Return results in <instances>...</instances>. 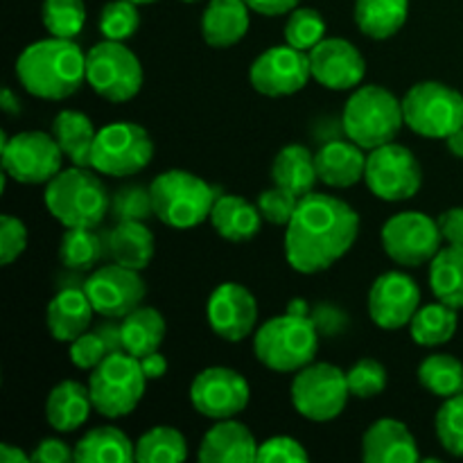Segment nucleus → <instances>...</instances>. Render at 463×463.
Segmentation results:
<instances>
[{"label":"nucleus","instance_id":"obj_39","mask_svg":"<svg viewBox=\"0 0 463 463\" xmlns=\"http://www.w3.org/2000/svg\"><path fill=\"white\" fill-rule=\"evenodd\" d=\"M41 16L50 36L75 39L86 23L84 0H43Z\"/></svg>","mask_w":463,"mask_h":463},{"label":"nucleus","instance_id":"obj_38","mask_svg":"<svg viewBox=\"0 0 463 463\" xmlns=\"http://www.w3.org/2000/svg\"><path fill=\"white\" fill-rule=\"evenodd\" d=\"M109 253L107 242L93 229H68L61 238L59 258L68 269L86 271Z\"/></svg>","mask_w":463,"mask_h":463},{"label":"nucleus","instance_id":"obj_16","mask_svg":"<svg viewBox=\"0 0 463 463\" xmlns=\"http://www.w3.org/2000/svg\"><path fill=\"white\" fill-rule=\"evenodd\" d=\"M84 292L95 307V315L104 319H122L143 303L147 285L140 279V271L113 265L98 267L84 280Z\"/></svg>","mask_w":463,"mask_h":463},{"label":"nucleus","instance_id":"obj_45","mask_svg":"<svg viewBox=\"0 0 463 463\" xmlns=\"http://www.w3.org/2000/svg\"><path fill=\"white\" fill-rule=\"evenodd\" d=\"M298 199L301 197H297V194L289 193V190L274 185V188L260 193V197H258V208H260L262 217H265L267 222H271V224L276 226H288L294 211H297Z\"/></svg>","mask_w":463,"mask_h":463},{"label":"nucleus","instance_id":"obj_20","mask_svg":"<svg viewBox=\"0 0 463 463\" xmlns=\"http://www.w3.org/2000/svg\"><path fill=\"white\" fill-rule=\"evenodd\" d=\"M312 77L324 89L351 90L362 84L366 75V61L360 50L346 39H324L310 50Z\"/></svg>","mask_w":463,"mask_h":463},{"label":"nucleus","instance_id":"obj_29","mask_svg":"<svg viewBox=\"0 0 463 463\" xmlns=\"http://www.w3.org/2000/svg\"><path fill=\"white\" fill-rule=\"evenodd\" d=\"M271 179L279 188L289 190L297 197H306L319 181L315 154L303 145H285L271 163Z\"/></svg>","mask_w":463,"mask_h":463},{"label":"nucleus","instance_id":"obj_18","mask_svg":"<svg viewBox=\"0 0 463 463\" xmlns=\"http://www.w3.org/2000/svg\"><path fill=\"white\" fill-rule=\"evenodd\" d=\"M420 307V289L414 279L402 271L378 276L369 292V315L378 328L398 330L410 326Z\"/></svg>","mask_w":463,"mask_h":463},{"label":"nucleus","instance_id":"obj_7","mask_svg":"<svg viewBox=\"0 0 463 463\" xmlns=\"http://www.w3.org/2000/svg\"><path fill=\"white\" fill-rule=\"evenodd\" d=\"M145 378L138 357L125 351L107 355V360L90 371L89 389L93 407L107 419H122L138 407L145 396Z\"/></svg>","mask_w":463,"mask_h":463},{"label":"nucleus","instance_id":"obj_19","mask_svg":"<svg viewBox=\"0 0 463 463\" xmlns=\"http://www.w3.org/2000/svg\"><path fill=\"white\" fill-rule=\"evenodd\" d=\"M211 330L224 342H242L258 324V301L244 285L222 283L206 306Z\"/></svg>","mask_w":463,"mask_h":463},{"label":"nucleus","instance_id":"obj_41","mask_svg":"<svg viewBox=\"0 0 463 463\" xmlns=\"http://www.w3.org/2000/svg\"><path fill=\"white\" fill-rule=\"evenodd\" d=\"M140 27L138 5L129 0H111L99 12V32L104 39L127 41Z\"/></svg>","mask_w":463,"mask_h":463},{"label":"nucleus","instance_id":"obj_1","mask_svg":"<svg viewBox=\"0 0 463 463\" xmlns=\"http://www.w3.org/2000/svg\"><path fill=\"white\" fill-rule=\"evenodd\" d=\"M360 233V215L344 199L315 193L298 199L285 229V258L298 274H319L346 256Z\"/></svg>","mask_w":463,"mask_h":463},{"label":"nucleus","instance_id":"obj_56","mask_svg":"<svg viewBox=\"0 0 463 463\" xmlns=\"http://www.w3.org/2000/svg\"><path fill=\"white\" fill-rule=\"evenodd\" d=\"M0 107L7 113H12V116L21 113V104H18V98L12 93V89L3 90V95H0Z\"/></svg>","mask_w":463,"mask_h":463},{"label":"nucleus","instance_id":"obj_57","mask_svg":"<svg viewBox=\"0 0 463 463\" xmlns=\"http://www.w3.org/2000/svg\"><path fill=\"white\" fill-rule=\"evenodd\" d=\"M289 315H298V317H307V303L303 298H294L292 303L288 306Z\"/></svg>","mask_w":463,"mask_h":463},{"label":"nucleus","instance_id":"obj_25","mask_svg":"<svg viewBox=\"0 0 463 463\" xmlns=\"http://www.w3.org/2000/svg\"><path fill=\"white\" fill-rule=\"evenodd\" d=\"M249 12L244 0H211L202 16L203 41L220 50L240 43L249 30Z\"/></svg>","mask_w":463,"mask_h":463},{"label":"nucleus","instance_id":"obj_51","mask_svg":"<svg viewBox=\"0 0 463 463\" xmlns=\"http://www.w3.org/2000/svg\"><path fill=\"white\" fill-rule=\"evenodd\" d=\"M244 3L260 16H285V14L294 12L301 0H244Z\"/></svg>","mask_w":463,"mask_h":463},{"label":"nucleus","instance_id":"obj_4","mask_svg":"<svg viewBox=\"0 0 463 463\" xmlns=\"http://www.w3.org/2000/svg\"><path fill=\"white\" fill-rule=\"evenodd\" d=\"M154 217L170 229L188 231L211 220L220 190L188 170H167L149 184Z\"/></svg>","mask_w":463,"mask_h":463},{"label":"nucleus","instance_id":"obj_17","mask_svg":"<svg viewBox=\"0 0 463 463\" xmlns=\"http://www.w3.org/2000/svg\"><path fill=\"white\" fill-rule=\"evenodd\" d=\"M310 77V54L289 43L265 50L249 68L251 86L267 98H285V95L298 93Z\"/></svg>","mask_w":463,"mask_h":463},{"label":"nucleus","instance_id":"obj_55","mask_svg":"<svg viewBox=\"0 0 463 463\" xmlns=\"http://www.w3.org/2000/svg\"><path fill=\"white\" fill-rule=\"evenodd\" d=\"M446 145H448V149H450L452 156L463 158V127H459V129L452 131V134L448 136Z\"/></svg>","mask_w":463,"mask_h":463},{"label":"nucleus","instance_id":"obj_3","mask_svg":"<svg viewBox=\"0 0 463 463\" xmlns=\"http://www.w3.org/2000/svg\"><path fill=\"white\" fill-rule=\"evenodd\" d=\"M319 351V330L307 317L285 315L265 321L253 335L258 362L276 373H298L312 364Z\"/></svg>","mask_w":463,"mask_h":463},{"label":"nucleus","instance_id":"obj_11","mask_svg":"<svg viewBox=\"0 0 463 463\" xmlns=\"http://www.w3.org/2000/svg\"><path fill=\"white\" fill-rule=\"evenodd\" d=\"M154 143L147 129L134 122H113L98 131L90 167L99 175L131 176L152 163Z\"/></svg>","mask_w":463,"mask_h":463},{"label":"nucleus","instance_id":"obj_40","mask_svg":"<svg viewBox=\"0 0 463 463\" xmlns=\"http://www.w3.org/2000/svg\"><path fill=\"white\" fill-rule=\"evenodd\" d=\"M326 39V18L312 7H297L285 23V41L294 48L310 52Z\"/></svg>","mask_w":463,"mask_h":463},{"label":"nucleus","instance_id":"obj_35","mask_svg":"<svg viewBox=\"0 0 463 463\" xmlns=\"http://www.w3.org/2000/svg\"><path fill=\"white\" fill-rule=\"evenodd\" d=\"M457 307L448 306V303H432V306L419 307L414 319L410 321V333L419 346H441V344L450 342L457 333Z\"/></svg>","mask_w":463,"mask_h":463},{"label":"nucleus","instance_id":"obj_8","mask_svg":"<svg viewBox=\"0 0 463 463\" xmlns=\"http://www.w3.org/2000/svg\"><path fill=\"white\" fill-rule=\"evenodd\" d=\"M402 116L414 134L446 140L463 127V95L443 81H419L402 98Z\"/></svg>","mask_w":463,"mask_h":463},{"label":"nucleus","instance_id":"obj_53","mask_svg":"<svg viewBox=\"0 0 463 463\" xmlns=\"http://www.w3.org/2000/svg\"><path fill=\"white\" fill-rule=\"evenodd\" d=\"M98 333L102 335V339H104V342H107L109 351H111V353L122 351V333H120V326L111 324V319H109L107 324L99 326Z\"/></svg>","mask_w":463,"mask_h":463},{"label":"nucleus","instance_id":"obj_30","mask_svg":"<svg viewBox=\"0 0 463 463\" xmlns=\"http://www.w3.org/2000/svg\"><path fill=\"white\" fill-rule=\"evenodd\" d=\"M52 136L61 147L63 156L71 158L72 165L90 167L98 131L86 113L72 111V109L57 113L52 120Z\"/></svg>","mask_w":463,"mask_h":463},{"label":"nucleus","instance_id":"obj_42","mask_svg":"<svg viewBox=\"0 0 463 463\" xmlns=\"http://www.w3.org/2000/svg\"><path fill=\"white\" fill-rule=\"evenodd\" d=\"M434 428L443 450L452 457H463V393L446 398L437 411Z\"/></svg>","mask_w":463,"mask_h":463},{"label":"nucleus","instance_id":"obj_46","mask_svg":"<svg viewBox=\"0 0 463 463\" xmlns=\"http://www.w3.org/2000/svg\"><path fill=\"white\" fill-rule=\"evenodd\" d=\"M71 362L77 366V369H84V371H93L95 366L102 364L107 360V355H111L109 351L107 342L102 339V335L95 330V333H84L71 342Z\"/></svg>","mask_w":463,"mask_h":463},{"label":"nucleus","instance_id":"obj_31","mask_svg":"<svg viewBox=\"0 0 463 463\" xmlns=\"http://www.w3.org/2000/svg\"><path fill=\"white\" fill-rule=\"evenodd\" d=\"M122 351L134 357L156 353L165 339V319L156 307L138 306L134 312L122 317Z\"/></svg>","mask_w":463,"mask_h":463},{"label":"nucleus","instance_id":"obj_52","mask_svg":"<svg viewBox=\"0 0 463 463\" xmlns=\"http://www.w3.org/2000/svg\"><path fill=\"white\" fill-rule=\"evenodd\" d=\"M140 369L147 380H158L167 373V360L158 351L149 353V355L140 357Z\"/></svg>","mask_w":463,"mask_h":463},{"label":"nucleus","instance_id":"obj_26","mask_svg":"<svg viewBox=\"0 0 463 463\" xmlns=\"http://www.w3.org/2000/svg\"><path fill=\"white\" fill-rule=\"evenodd\" d=\"M93 407L90 389L77 380H63L45 401V419L57 432H75L89 420Z\"/></svg>","mask_w":463,"mask_h":463},{"label":"nucleus","instance_id":"obj_9","mask_svg":"<svg viewBox=\"0 0 463 463\" xmlns=\"http://www.w3.org/2000/svg\"><path fill=\"white\" fill-rule=\"evenodd\" d=\"M86 81L109 102H129L143 89V66L122 41L104 39L86 54Z\"/></svg>","mask_w":463,"mask_h":463},{"label":"nucleus","instance_id":"obj_47","mask_svg":"<svg viewBox=\"0 0 463 463\" xmlns=\"http://www.w3.org/2000/svg\"><path fill=\"white\" fill-rule=\"evenodd\" d=\"M27 247V229L18 217H0V265H12Z\"/></svg>","mask_w":463,"mask_h":463},{"label":"nucleus","instance_id":"obj_33","mask_svg":"<svg viewBox=\"0 0 463 463\" xmlns=\"http://www.w3.org/2000/svg\"><path fill=\"white\" fill-rule=\"evenodd\" d=\"M410 14V0H355V25L369 39H392L402 30Z\"/></svg>","mask_w":463,"mask_h":463},{"label":"nucleus","instance_id":"obj_43","mask_svg":"<svg viewBox=\"0 0 463 463\" xmlns=\"http://www.w3.org/2000/svg\"><path fill=\"white\" fill-rule=\"evenodd\" d=\"M346 380L351 396L375 398L387 389V369L378 360L364 357L353 364V369L346 373Z\"/></svg>","mask_w":463,"mask_h":463},{"label":"nucleus","instance_id":"obj_50","mask_svg":"<svg viewBox=\"0 0 463 463\" xmlns=\"http://www.w3.org/2000/svg\"><path fill=\"white\" fill-rule=\"evenodd\" d=\"M439 226H441L443 240L450 244H461L463 247V206L448 208L439 217Z\"/></svg>","mask_w":463,"mask_h":463},{"label":"nucleus","instance_id":"obj_23","mask_svg":"<svg viewBox=\"0 0 463 463\" xmlns=\"http://www.w3.org/2000/svg\"><path fill=\"white\" fill-rule=\"evenodd\" d=\"M95 307L90 298L86 297L84 285L81 288H63L59 289L48 303L45 312V324L50 335L57 342H75L80 335L89 333V326L93 321Z\"/></svg>","mask_w":463,"mask_h":463},{"label":"nucleus","instance_id":"obj_48","mask_svg":"<svg viewBox=\"0 0 463 463\" xmlns=\"http://www.w3.org/2000/svg\"><path fill=\"white\" fill-rule=\"evenodd\" d=\"M310 459L306 448L292 437H271L258 448V461L265 463H303Z\"/></svg>","mask_w":463,"mask_h":463},{"label":"nucleus","instance_id":"obj_32","mask_svg":"<svg viewBox=\"0 0 463 463\" xmlns=\"http://www.w3.org/2000/svg\"><path fill=\"white\" fill-rule=\"evenodd\" d=\"M77 463H131L136 461V443L122 430L102 425L86 432L75 446Z\"/></svg>","mask_w":463,"mask_h":463},{"label":"nucleus","instance_id":"obj_27","mask_svg":"<svg viewBox=\"0 0 463 463\" xmlns=\"http://www.w3.org/2000/svg\"><path fill=\"white\" fill-rule=\"evenodd\" d=\"M262 213L238 194H220L211 213V224L229 242H247L260 233Z\"/></svg>","mask_w":463,"mask_h":463},{"label":"nucleus","instance_id":"obj_21","mask_svg":"<svg viewBox=\"0 0 463 463\" xmlns=\"http://www.w3.org/2000/svg\"><path fill=\"white\" fill-rule=\"evenodd\" d=\"M258 448L251 430L235 419L217 420L202 439L197 459L202 463H249L258 461Z\"/></svg>","mask_w":463,"mask_h":463},{"label":"nucleus","instance_id":"obj_6","mask_svg":"<svg viewBox=\"0 0 463 463\" xmlns=\"http://www.w3.org/2000/svg\"><path fill=\"white\" fill-rule=\"evenodd\" d=\"M402 125H405L402 99H398L384 86H360L344 107V134L369 152L380 145L393 143Z\"/></svg>","mask_w":463,"mask_h":463},{"label":"nucleus","instance_id":"obj_12","mask_svg":"<svg viewBox=\"0 0 463 463\" xmlns=\"http://www.w3.org/2000/svg\"><path fill=\"white\" fill-rule=\"evenodd\" d=\"M364 181L371 193L384 202H405L423 185V170L410 147L396 140L371 149L366 156Z\"/></svg>","mask_w":463,"mask_h":463},{"label":"nucleus","instance_id":"obj_5","mask_svg":"<svg viewBox=\"0 0 463 463\" xmlns=\"http://www.w3.org/2000/svg\"><path fill=\"white\" fill-rule=\"evenodd\" d=\"M45 208L66 229H95L107 217L111 199L107 188L86 167H71L48 181Z\"/></svg>","mask_w":463,"mask_h":463},{"label":"nucleus","instance_id":"obj_28","mask_svg":"<svg viewBox=\"0 0 463 463\" xmlns=\"http://www.w3.org/2000/svg\"><path fill=\"white\" fill-rule=\"evenodd\" d=\"M107 247L113 262L129 267V269L143 271L152 262L156 244H154V235L145 226V222L125 220L118 222L111 233L107 235Z\"/></svg>","mask_w":463,"mask_h":463},{"label":"nucleus","instance_id":"obj_54","mask_svg":"<svg viewBox=\"0 0 463 463\" xmlns=\"http://www.w3.org/2000/svg\"><path fill=\"white\" fill-rule=\"evenodd\" d=\"M0 461L3 463H27V461H32V457L25 455L23 450H18V448L9 446V443H3V446H0Z\"/></svg>","mask_w":463,"mask_h":463},{"label":"nucleus","instance_id":"obj_37","mask_svg":"<svg viewBox=\"0 0 463 463\" xmlns=\"http://www.w3.org/2000/svg\"><path fill=\"white\" fill-rule=\"evenodd\" d=\"M188 459V441L170 425H158L136 441L138 463H176Z\"/></svg>","mask_w":463,"mask_h":463},{"label":"nucleus","instance_id":"obj_15","mask_svg":"<svg viewBox=\"0 0 463 463\" xmlns=\"http://www.w3.org/2000/svg\"><path fill=\"white\" fill-rule=\"evenodd\" d=\"M251 398V387L240 371L229 366H208L190 384V402L206 419L224 420L242 414Z\"/></svg>","mask_w":463,"mask_h":463},{"label":"nucleus","instance_id":"obj_59","mask_svg":"<svg viewBox=\"0 0 463 463\" xmlns=\"http://www.w3.org/2000/svg\"><path fill=\"white\" fill-rule=\"evenodd\" d=\"M184 3H199V0H184Z\"/></svg>","mask_w":463,"mask_h":463},{"label":"nucleus","instance_id":"obj_34","mask_svg":"<svg viewBox=\"0 0 463 463\" xmlns=\"http://www.w3.org/2000/svg\"><path fill=\"white\" fill-rule=\"evenodd\" d=\"M430 288L434 297L452 307H463V247L450 244L430 262Z\"/></svg>","mask_w":463,"mask_h":463},{"label":"nucleus","instance_id":"obj_44","mask_svg":"<svg viewBox=\"0 0 463 463\" xmlns=\"http://www.w3.org/2000/svg\"><path fill=\"white\" fill-rule=\"evenodd\" d=\"M111 213L118 222H145L154 215L152 193L145 185H125L111 199Z\"/></svg>","mask_w":463,"mask_h":463},{"label":"nucleus","instance_id":"obj_36","mask_svg":"<svg viewBox=\"0 0 463 463\" xmlns=\"http://www.w3.org/2000/svg\"><path fill=\"white\" fill-rule=\"evenodd\" d=\"M419 383L432 396L452 398L463 393V364L455 355L434 353L419 366Z\"/></svg>","mask_w":463,"mask_h":463},{"label":"nucleus","instance_id":"obj_13","mask_svg":"<svg viewBox=\"0 0 463 463\" xmlns=\"http://www.w3.org/2000/svg\"><path fill=\"white\" fill-rule=\"evenodd\" d=\"M3 170L18 184H48L61 172L63 152L52 134L21 131L9 138L3 131Z\"/></svg>","mask_w":463,"mask_h":463},{"label":"nucleus","instance_id":"obj_10","mask_svg":"<svg viewBox=\"0 0 463 463\" xmlns=\"http://www.w3.org/2000/svg\"><path fill=\"white\" fill-rule=\"evenodd\" d=\"M351 389L346 373L335 364H307L294 375L292 405L303 419L326 423L337 419L346 407Z\"/></svg>","mask_w":463,"mask_h":463},{"label":"nucleus","instance_id":"obj_24","mask_svg":"<svg viewBox=\"0 0 463 463\" xmlns=\"http://www.w3.org/2000/svg\"><path fill=\"white\" fill-rule=\"evenodd\" d=\"M315 161L319 181L330 185V188H351L357 181L364 179V149L357 143H353L351 138H335L324 143L319 152L315 154Z\"/></svg>","mask_w":463,"mask_h":463},{"label":"nucleus","instance_id":"obj_2","mask_svg":"<svg viewBox=\"0 0 463 463\" xmlns=\"http://www.w3.org/2000/svg\"><path fill=\"white\" fill-rule=\"evenodd\" d=\"M16 77L34 98L66 99L86 81V54L72 39L50 36L18 54Z\"/></svg>","mask_w":463,"mask_h":463},{"label":"nucleus","instance_id":"obj_14","mask_svg":"<svg viewBox=\"0 0 463 463\" xmlns=\"http://www.w3.org/2000/svg\"><path fill=\"white\" fill-rule=\"evenodd\" d=\"M443 233L439 220L425 213L407 211L389 217L383 226V247L396 265L420 267L441 251Z\"/></svg>","mask_w":463,"mask_h":463},{"label":"nucleus","instance_id":"obj_49","mask_svg":"<svg viewBox=\"0 0 463 463\" xmlns=\"http://www.w3.org/2000/svg\"><path fill=\"white\" fill-rule=\"evenodd\" d=\"M30 457L34 463H68L75 461V450L61 439H43Z\"/></svg>","mask_w":463,"mask_h":463},{"label":"nucleus","instance_id":"obj_58","mask_svg":"<svg viewBox=\"0 0 463 463\" xmlns=\"http://www.w3.org/2000/svg\"><path fill=\"white\" fill-rule=\"evenodd\" d=\"M129 3H136V5H152V3H156V0H129Z\"/></svg>","mask_w":463,"mask_h":463},{"label":"nucleus","instance_id":"obj_22","mask_svg":"<svg viewBox=\"0 0 463 463\" xmlns=\"http://www.w3.org/2000/svg\"><path fill=\"white\" fill-rule=\"evenodd\" d=\"M366 463H414L420 459L419 443L402 420L380 419L362 437Z\"/></svg>","mask_w":463,"mask_h":463}]
</instances>
